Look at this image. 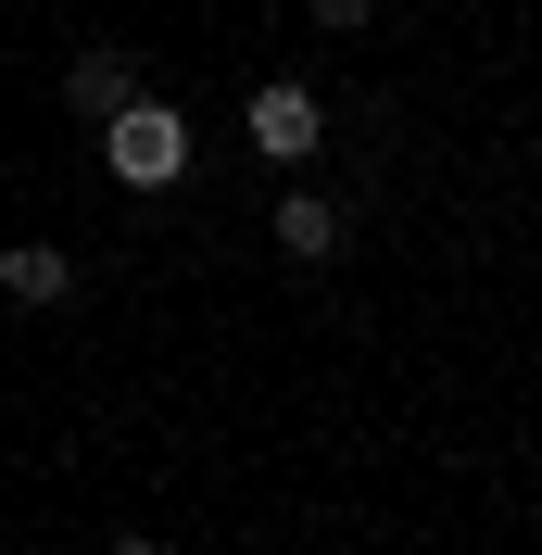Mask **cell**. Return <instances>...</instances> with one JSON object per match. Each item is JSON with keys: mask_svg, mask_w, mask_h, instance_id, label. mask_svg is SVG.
<instances>
[{"mask_svg": "<svg viewBox=\"0 0 542 555\" xmlns=\"http://www.w3.org/2000/svg\"><path fill=\"white\" fill-rule=\"evenodd\" d=\"M64 291H76V253H51V241H0V304L51 315Z\"/></svg>", "mask_w": 542, "mask_h": 555, "instance_id": "obj_5", "label": "cell"}, {"mask_svg": "<svg viewBox=\"0 0 542 555\" xmlns=\"http://www.w3.org/2000/svg\"><path fill=\"white\" fill-rule=\"evenodd\" d=\"M266 241L291 253V266H328V253L353 241V215H340L328 190H304V177H291V190H278V203H266Z\"/></svg>", "mask_w": 542, "mask_h": 555, "instance_id": "obj_3", "label": "cell"}, {"mask_svg": "<svg viewBox=\"0 0 542 555\" xmlns=\"http://www.w3.org/2000/svg\"><path fill=\"white\" fill-rule=\"evenodd\" d=\"M139 89H152V76H139V51H76V64H64V114H76V127L127 114Z\"/></svg>", "mask_w": 542, "mask_h": 555, "instance_id": "obj_4", "label": "cell"}, {"mask_svg": "<svg viewBox=\"0 0 542 555\" xmlns=\"http://www.w3.org/2000/svg\"><path fill=\"white\" fill-rule=\"evenodd\" d=\"M102 177L114 190H177V177H190V114L152 102V89H139L127 114H102Z\"/></svg>", "mask_w": 542, "mask_h": 555, "instance_id": "obj_1", "label": "cell"}, {"mask_svg": "<svg viewBox=\"0 0 542 555\" xmlns=\"http://www.w3.org/2000/svg\"><path fill=\"white\" fill-rule=\"evenodd\" d=\"M315 26H328V38H366V26H378V0H315Z\"/></svg>", "mask_w": 542, "mask_h": 555, "instance_id": "obj_6", "label": "cell"}, {"mask_svg": "<svg viewBox=\"0 0 542 555\" xmlns=\"http://www.w3.org/2000/svg\"><path fill=\"white\" fill-rule=\"evenodd\" d=\"M240 139H253V165H278V177H304L315 152H328V102H315L304 76H266V89L240 102Z\"/></svg>", "mask_w": 542, "mask_h": 555, "instance_id": "obj_2", "label": "cell"}, {"mask_svg": "<svg viewBox=\"0 0 542 555\" xmlns=\"http://www.w3.org/2000/svg\"><path fill=\"white\" fill-rule=\"evenodd\" d=\"M102 555H177V543H152V530H114V543Z\"/></svg>", "mask_w": 542, "mask_h": 555, "instance_id": "obj_7", "label": "cell"}]
</instances>
